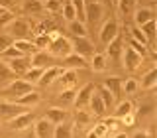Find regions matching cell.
Instances as JSON below:
<instances>
[{
	"mask_svg": "<svg viewBox=\"0 0 157 138\" xmlns=\"http://www.w3.org/2000/svg\"><path fill=\"white\" fill-rule=\"evenodd\" d=\"M51 36H53V38H51V43H49L47 51L51 53L53 57H63V59H65L67 55H71V53H73L71 39L59 36V34H51Z\"/></svg>",
	"mask_w": 157,
	"mask_h": 138,
	"instance_id": "1",
	"label": "cell"
},
{
	"mask_svg": "<svg viewBox=\"0 0 157 138\" xmlns=\"http://www.w3.org/2000/svg\"><path fill=\"white\" fill-rule=\"evenodd\" d=\"M6 28H8V36H12L16 39H32L29 38V32H32L33 24L26 18H14V22Z\"/></svg>",
	"mask_w": 157,
	"mask_h": 138,
	"instance_id": "2",
	"label": "cell"
},
{
	"mask_svg": "<svg viewBox=\"0 0 157 138\" xmlns=\"http://www.w3.org/2000/svg\"><path fill=\"white\" fill-rule=\"evenodd\" d=\"M32 91H36V89H33V83H28L26 79H16V81H12L10 85H6L4 95L18 99V97L26 95V93H32Z\"/></svg>",
	"mask_w": 157,
	"mask_h": 138,
	"instance_id": "3",
	"label": "cell"
},
{
	"mask_svg": "<svg viewBox=\"0 0 157 138\" xmlns=\"http://www.w3.org/2000/svg\"><path fill=\"white\" fill-rule=\"evenodd\" d=\"M102 16H104V6L100 2H88L85 6V22L88 26H98L100 24Z\"/></svg>",
	"mask_w": 157,
	"mask_h": 138,
	"instance_id": "4",
	"label": "cell"
},
{
	"mask_svg": "<svg viewBox=\"0 0 157 138\" xmlns=\"http://www.w3.org/2000/svg\"><path fill=\"white\" fill-rule=\"evenodd\" d=\"M118 32H120V24H118V20H114V18L106 20V22L102 24L100 32H98L100 43H104V46H108V43H110L112 39H114V38L118 36Z\"/></svg>",
	"mask_w": 157,
	"mask_h": 138,
	"instance_id": "5",
	"label": "cell"
},
{
	"mask_svg": "<svg viewBox=\"0 0 157 138\" xmlns=\"http://www.w3.org/2000/svg\"><path fill=\"white\" fill-rule=\"evenodd\" d=\"M6 65L10 67L12 75H26L28 69H32V57L24 55V57H14V59H6Z\"/></svg>",
	"mask_w": 157,
	"mask_h": 138,
	"instance_id": "6",
	"label": "cell"
},
{
	"mask_svg": "<svg viewBox=\"0 0 157 138\" xmlns=\"http://www.w3.org/2000/svg\"><path fill=\"white\" fill-rule=\"evenodd\" d=\"M71 46H73V53H78V55H82L85 59L92 57V55L96 53L94 46H92V43L88 42L86 38H75V36H73V39H71Z\"/></svg>",
	"mask_w": 157,
	"mask_h": 138,
	"instance_id": "7",
	"label": "cell"
},
{
	"mask_svg": "<svg viewBox=\"0 0 157 138\" xmlns=\"http://www.w3.org/2000/svg\"><path fill=\"white\" fill-rule=\"evenodd\" d=\"M10 122V128H14V130H26V128H29L32 124H36V115L33 112H22V115H18L16 118H12Z\"/></svg>",
	"mask_w": 157,
	"mask_h": 138,
	"instance_id": "8",
	"label": "cell"
},
{
	"mask_svg": "<svg viewBox=\"0 0 157 138\" xmlns=\"http://www.w3.org/2000/svg\"><path fill=\"white\" fill-rule=\"evenodd\" d=\"M55 65V57L47 51V49H37L36 53L32 55V67H53Z\"/></svg>",
	"mask_w": 157,
	"mask_h": 138,
	"instance_id": "9",
	"label": "cell"
},
{
	"mask_svg": "<svg viewBox=\"0 0 157 138\" xmlns=\"http://www.w3.org/2000/svg\"><path fill=\"white\" fill-rule=\"evenodd\" d=\"M122 61H124V67L128 71H136L137 67L141 65V61H144V57L137 55L132 47H126L124 51H122Z\"/></svg>",
	"mask_w": 157,
	"mask_h": 138,
	"instance_id": "10",
	"label": "cell"
},
{
	"mask_svg": "<svg viewBox=\"0 0 157 138\" xmlns=\"http://www.w3.org/2000/svg\"><path fill=\"white\" fill-rule=\"evenodd\" d=\"M26 111L28 108L18 105V103H0V116L6 118V120H12V118H16L18 115H22Z\"/></svg>",
	"mask_w": 157,
	"mask_h": 138,
	"instance_id": "11",
	"label": "cell"
},
{
	"mask_svg": "<svg viewBox=\"0 0 157 138\" xmlns=\"http://www.w3.org/2000/svg\"><path fill=\"white\" fill-rule=\"evenodd\" d=\"M92 95H94V83H86V85L75 95V103H73V105H75L77 108H85Z\"/></svg>",
	"mask_w": 157,
	"mask_h": 138,
	"instance_id": "12",
	"label": "cell"
},
{
	"mask_svg": "<svg viewBox=\"0 0 157 138\" xmlns=\"http://www.w3.org/2000/svg\"><path fill=\"white\" fill-rule=\"evenodd\" d=\"M122 51H124V42H122L120 36H116V38L106 46V55H104V57H106V59H114V61H118V59L122 57Z\"/></svg>",
	"mask_w": 157,
	"mask_h": 138,
	"instance_id": "13",
	"label": "cell"
},
{
	"mask_svg": "<svg viewBox=\"0 0 157 138\" xmlns=\"http://www.w3.org/2000/svg\"><path fill=\"white\" fill-rule=\"evenodd\" d=\"M63 73V69L59 67V65H53V67H47L45 71H43V75L39 77V81H37V85L39 87H47V85H53V83L57 81V77Z\"/></svg>",
	"mask_w": 157,
	"mask_h": 138,
	"instance_id": "14",
	"label": "cell"
},
{
	"mask_svg": "<svg viewBox=\"0 0 157 138\" xmlns=\"http://www.w3.org/2000/svg\"><path fill=\"white\" fill-rule=\"evenodd\" d=\"M67 116H69V112L61 107H51V108H47V112H45V120H49L51 124L67 122Z\"/></svg>",
	"mask_w": 157,
	"mask_h": 138,
	"instance_id": "15",
	"label": "cell"
},
{
	"mask_svg": "<svg viewBox=\"0 0 157 138\" xmlns=\"http://www.w3.org/2000/svg\"><path fill=\"white\" fill-rule=\"evenodd\" d=\"M149 20H155V14H153V10H151V8H140V10H136V12H134V22H136L137 28L144 26V24H147Z\"/></svg>",
	"mask_w": 157,
	"mask_h": 138,
	"instance_id": "16",
	"label": "cell"
},
{
	"mask_svg": "<svg viewBox=\"0 0 157 138\" xmlns=\"http://www.w3.org/2000/svg\"><path fill=\"white\" fill-rule=\"evenodd\" d=\"M57 81H59V85H61L63 89H73V85L77 83V73H75V69H67V71H63L61 75L57 77Z\"/></svg>",
	"mask_w": 157,
	"mask_h": 138,
	"instance_id": "17",
	"label": "cell"
},
{
	"mask_svg": "<svg viewBox=\"0 0 157 138\" xmlns=\"http://www.w3.org/2000/svg\"><path fill=\"white\" fill-rule=\"evenodd\" d=\"M65 65H67L69 69H77V67L86 69V67H88V61H86L82 55H78V53H71V55L65 57Z\"/></svg>",
	"mask_w": 157,
	"mask_h": 138,
	"instance_id": "18",
	"label": "cell"
},
{
	"mask_svg": "<svg viewBox=\"0 0 157 138\" xmlns=\"http://www.w3.org/2000/svg\"><path fill=\"white\" fill-rule=\"evenodd\" d=\"M41 101V97H39V93L37 91H32V93H26V95H22V97H18L16 99V103L18 105H22V107H32V105H37V103Z\"/></svg>",
	"mask_w": 157,
	"mask_h": 138,
	"instance_id": "19",
	"label": "cell"
},
{
	"mask_svg": "<svg viewBox=\"0 0 157 138\" xmlns=\"http://www.w3.org/2000/svg\"><path fill=\"white\" fill-rule=\"evenodd\" d=\"M36 132H33V134H36V138H49V134H51V122L49 120H45V118H43V120H36Z\"/></svg>",
	"mask_w": 157,
	"mask_h": 138,
	"instance_id": "20",
	"label": "cell"
},
{
	"mask_svg": "<svg viewBox=\"0 0 157 138\" xmlns=\"http://www.w3.org/2000/svg\"><path fill=\"white\" fill-rule=\"evenodd\" d=\"M102 85H104V89H108L114 97H118L120 91H122V79L120 77H106Z\"/></svg>",
	"mask_w": 157,
	"mask_h": 138,
	"instance_id": "21",
	"label": "cell"
},
{
	"mask_svg": "<svg viewBox=\"0 0 157 138\" xmlns=\"http://www.w3.org/2000/svg\"><path fill=\"white\" fill-rule=\"evenodd\" d=\"M134 112V103L132 101H122L118 107H114V118H124L126 115H132Z\"/></svg>",
	"mask_w": 157,
	"mask_h": 138,
	"instance_id": "22",
	"label": "cell"
},
{
	"mask_svg": "<svg viewBox=\"0 0 157 138\" xmlns=\"http://www.w3.org/2000/svg\"><path fill=\"white\" fill-rule=\"evenodd\" d=\"M98 97L102 99V103H104V107H106V111H112V108L116 107V97L112 95L108 89H104V87H100L98 89V93H96Z\"/></svg>",
	"mask_w": 157,
	"mask_h": 138,
	"instance_id": "23",
	"label": "cell"
},
{
	"mask_svg": "<svg viewBox=\"0 0 157 138\" xmlns=\"http://www.w3.org/2000/svg\"><path fill=\"white\" fill-rule=\"evenodd\" d=\"M69 32H71L75 38H86V34H88L85 22H81V20H73V22H69Z\"/></svg>",
	"mask_w": 157,
	"mask_h": 138,
	"instance_id": "24",
	"label": "cell"
},
{
	"mask_svg": "<svg viewBox=\"0 0 157 138\" xmlns=\"http://www.w3.org/2000/svg\"><path fill=\"white\" fill-rule=\"evenodd\" d=\"M43 10V4L39 0H24L22 2V12L24 14H39Z\"/></svg>",
	"mask_w": 157,
	"mask_h": 138,
	"instance_id": "25",
	"label": "cell"
},
{
	"mask_svg": "<svg viewBox=\"0 0 157 138\" xmlns=\"http://www.w3.org/2000/svg\"><path fill=\"white\" fill-rule=\"evenodd\" d=\"M53 138H73V126H71V124H67V122L55 124V130H53Z\"/></svg>",
	"mask_w": 157,
	"mask_h": 138,
	"instance_id": "26",
	"label": "cell"
},
{
	"mask_svg": "<svg viewBox=\"0 0 157 138\" xmlns=\"http://www.w3.org/2000/svg\"><path fill=\"white\" fill-rule=\"evenodd\" d=\"M155 83H157V69H149V71L145 73L144 77H141V89H153L155 87Z\"/></svg>",
	"mask_w": 157,
	"mask_h": 138,
	"instance_id": "27",
	"label": "cell"
},
{
	"mask_svg": "<svg viewBox=\"0 0 157 138\" xmlns=\"http://www.w3.org/2000/svg\"><path fill=\"white\" fill-rule=\"evenodd\" d=\"M88 105H90V111L94 112V115H98V116H102V115L106 112V107H104V103H102V99L98 97L96 93H94V95L90 97V101H88Z\"/></svg>",
	"mask_w": 157,
	"mask_h": 138,
	"instance_id": "28",
	"label": "cell"
},
{
	"mask_svg": "<svg viewBox=\"0 0 157 138\" xmlns=\"http://www.w3.org/2000/svg\"><path fill=\"white\" fill-rule=\"evenodd\" d=\"M14 46H16L20 51L26 55V53H36L37 51V47H36V43L32 42V39H16L14 42Z\"/></svg>",
	"mask_w": 157,
	"mask_h": 138,
	"instance_id": "29",
	"label": "cell"
},
{
	"mask_svg": "<svg viewBox=\"0 0 157 138\" xmlns=\"http://www.w3.org/2000/svg\"><path fill=\"white\" fill-rule=\"evenodd\" d=\"M155 20H149L147 24H144V26H140V30H141V34L145 36V39H147V46H149L151 42H153V38H155Z\"/></svg>",
	"mask_w": 157,
	"mask_h": 138,
	"instance_id": "30",
	"label": "cell"
},
{
	"mask_svg": "<svg viewBox=\"0 0 157 138\" xmlns=\"http://www.w3.org/2000/svg\"><path fill=\"white\" fill-rule=\"evenodd\" d=\"M75 95H77L75 87H73V89H63V91L57 95V103H61V105H69V103H75Z\"/></svg>",
	"mask_w": 157,
	"mask_h": 138,
	"instance_id": "31",
	"label": "cell"
},
{
	"mask_svg": "<svg viewBox=\"0 0 157 138\" xmlns=\"http://www.w3.org/2000/svg\"><path fill=\"white\" fill-rule=\"evenodd\" d=\"M43 71H45L43 67H32V69H28V73L24 75V79H26L28 83H37L39 77L43 75Z\"/></svg>",
	"mask_w": 157,
	"mask_h": 138,
	"instance_id": "32",
	"label": "cell"
},
{
	"mask_svg": "<svg viewBox=\"0 0 157 138\" xmlns=\"http://www.w3.org/2000/svg\"><path fill=\"white\" fill-rule=\"evenodd\" d=\"M51 34H37L36 39H33V43H36V47L37 49H47L49 47V43H51Z\"/></svg>",
	"mask_w": 157,
	"mask_h": 138,
	"instance_id": "33",
	"label": "cell"
},
{
	"mask_svg": "<svg viewBox=\"0 0 157 138\" xmlns=\"http://www.w3.org/2000/svg\"><path fill=\"white\" fill-rule=\"evenodd\" d=\"M104 65H106V57L102 55V53H94V55H92V63H90V67L94 69L96 73H100V71H104Z\"/></svg>",
	"mask_w": 157,
	"mask_h": 138,
	"instance_id": "34",
	"label": "cell"
},
{
	"mask_svg": "<svg viewBox=\"0 0 157 138\" xmlns=\"http://www.w3.org/2000/svg\"><path fill=\"white\" fill-rule=\"evenodd\" d=\"M128 47H132V49H134V51L137 53V55H141V57H144L145 53H149V51H147V46H145V43L136 42L134 38H130V39H128Z\"/></svg>",
	"mask_w": 157,
	"mask_h": 138,
	"instance_id": "35",
	"label": "cell"
},
{
	"mask_svg": "<svg viewBox=\"0 0 157 138\" xmlns=\"http://www.w3.org/2000/svg\"><path fill=\"white\" fill-rule=\"evenodd\" d=\"M63 18H65L67 22H73V20H77V10H75V6H73L69 0L63 4Z\"/></svg>",
	"mask_w": 157,
	"mask_h": 138,
	"instance_id": "36",
	"label": "cell"
},
{
	"mask_svg": "<svg viewBox=\"0 0 157 138\" xmlns=\"http://www.w3.org/2000/svg\"><path fill=\"white\" fill-rule=\"evenodd\" d=\"M136 2H137V0H118L116 6H118V10H120L122 14H130L132 10H134Z\"/></svg>",
	"mask_w": 157,
	"mask_h": 138,
	"instance_id": "37",
	"label": "cell"
},
{
	"mask_svg": "<svg viewBox=\"0 0 157 138\" xmlns=\"http://www.w3.org/2000/svg\"><path fill=\"white\" fill-rule=\"evenodd\" d=\"M69 2L75 6L77 10V20H81V22H85V6H86V2L85 0H69Z\"/></svg>",
	"mask_w": 157,
	"mask_h": 138,
	"instance_id": "38",
	"label": "cell"
},
{
	"mask_svg": "<svg viewBox=\"0 0 157 138\" xmlns=\"http://www.w3.org/2000/svg\"><path fill=\"white\" fill-rule=\"evenodd\" d=\"M122 89H124L128 95H132V93H136L140 89V83L136 79H126V81H122Z\"/></svg>",
	"mask_w": 157,
	"mask_h": 138,
	"instance_id": "39",
	"label": "cell"
},
{
	"mask_svg": "<svg viewBox=\"0 0 157 138\" xmlns=\"http://www.w3.org/2000/svg\"><path fill=\"white\" fill-rule=\"evenodd\" d=\"M10 46H14V38L8 36V34H0V55H2Z\"/></svg>",
	"mask_w": 157,
	"mask_h": 138,
	"instance_id": "40",
	"label": "cell"
},
{
	"mask_svg": "<svg viewBox=\"0 0 157 138\" xmlns=\"http://www.w3.org/2000/svg\"><path fill=\"white\" fill-rule=\"evenodd\" d=\"M14 18H16V14L12 12V10H6V12L0 16V28H6V26H10V24L14 22Z\"/></svg>",
	"mask_w": 157,
	"mask_h": 138,
	"instance_id": "41",
	"label": "cell"
},
{
	"mask_svg": "<svg viewBox=\"0 0 157 138\" xmlns=\"http://www.w3.org/2000/svg\"><path fill=\"white\" fill-rule=\"evenodd\" d=\"M75 122H77V124H88V122H90V115H88V112H85L82 108H77Z\"/></svg>",
	"mask_w": 157,
	"mask_h": 138,
	"instance_id": "42",
	"label": "cell"
},
{
	"mask_svg": "<svg viewBox=\"0 0 157 138\" xmlns=\"http://www.w3.org/2000/svg\"><path fill=\"white\" fill-rule=\"evenodd\" d=\"M2 57H6V59H14V57H24V53L20 51V49L16 46H10L6 51L2 53Z\"/></svg>",
	"mask_w": 157,
	"mask_h": 138,
	"instance_id": "43",
	"label": "cell"
},
{
	"mask_svg": "<svg viewBox=\"0 0 157 138\" xmlns=\"http://www.w3.org/2000/svg\"><path fill=\"white\" fill-rule=\"evenodd\" d=\"M92 130H94V134H96L98 138H106V136H108V126L104 124V122H98V124H94V128H92Z\"/></svg>",
	"mask_w": 157,
	"mask_h": 138,
	"instance_id": "44",
	"label": "cell"
},
{
	"mask_svg": "<svg viewBox=\"0 0 157 138\" xmlns=\"http://www.w3.org/2000/svg\"><path fill=\"white\" fill-rule=\"evenodd\" d=\"M132 38H134L136 42H140V43H145V46H147V39H145V36L141 34V30L137 28V26H134V28H132Z\"/></svg>",
	"mask_w": 157,
	"mask_h": 138,
	"instance_id": "45",
	"label": "cell"
},
{
	"mask_svg": "<svg viewBox=\"0 0 157 138\" xmlns=\"http://www.w3.org/2000/svg\"><path fill=\"white\" fill-rule=\"evenodd\" d=\"M59 6H61V0H45V6L43 8H47L49 12H57Z\"/></svg>",
	"mask_w": 157,
	"mask_h": 138,
	"instance_id": "46",
	"label": "cell"
},
{
	"mask_svg": "<svg viewBox=\"0 0 157 138\" xmlns=\"http://www.w3.org/2000/svg\"><path fill=\"white\" fill-rule=\"evenodd\" d=\"M151 111H153L151 105H144V107H140V111H137V116H145V115H149Z\"/></svg>",
	"mask_w": 157,
	"mask_h": 138,
	"instance_id": "47",
	"label": "cell"
},
{
	"mask_svg": "<svg viewBox=\"0 0 157 138\" xmlns=\"http://www.w3.org/2000/svg\"><path fill=\"white\" fill-rule=\"evenodd\" d=\"M120 120L124 122L126 126H132V124H134V122H136V116H134V115H126L124 118H120Z\"/></svg>",
	"mask_w": 157,
	"mask_h": 138,
	"instance_id": "48",
	"label": "cell"
},
{
	"mask_svg": "<svg viewBox=\"0 0 157 138\" xmlns=\"http://www.w3.org/2000/svg\"><path fill=\"white\" fill-rule=\"evenodd\" d=\"M16 4V0H0V6L4 10H12V6Z\"/></svg>",
	"mask_w": 157,
	"mask_h": 138,
	"instance_id": "49",
	"label": "cell"
},
{
	"mask_svg": "<svg viewBox=\"0 0 157 138\" xmlns=\"http://www.w3.org/2000/svg\"><path fill=\"white\" fill-rule=\"evenodd\" d=\"M132 138H151V134H149V130H137V132H134Z\"/></svg>",
	"mask_w": 157,
	"mask_h": 138,
	"instance_id": "50",
	"label": "cell"
},
{
	"mask_svg": "<svg viewBox=\"0 0 157 138\" xmlns=\"http://www.w3.org/2000/svg\"><path fill=\"white\" fill-rule=\"evenodd\" d=\"M100 4H104V6H112V0H100Z\"/></svg>",
	"mask_w": 157,
	"mask_h": 138,
	"instance_id": "51",
	"label": "cell"
},
{
	"mask_svg": "<svg viewBox=\"0 0 157 138\" xmlns=\"http://www.w3.org/2000/svg\"><path fill=\"white\" fill-rule=\"evenodd\" d=\"M86 138H98V136L94 134V130H90V132H88V134H86Z\"/></svg>",
	"mask_w": 157,
	"mask_h": 138,
	"instance_id": "52",
	"label": "cell"
},
{
	"mask_svg": "<svg viewBox=\"0 0 157 138\" xmlns=\"http://www.w3.org/2000/svg\"><path fill=\"white\" fill-rule=\"evenodd\" d=\"M116 138H128V136H126V132H120V134H116Z\"/></svg>",
	"mask_w": 157,
	"mask_h": 138,
	"instance_id": "53",
	"label": "cell"
},
{
	"mask_svg": "<svg viewBox=\"0 0 157 138\" xmlns=\"http://www.w3.org/2000/svg\"><path fill=\"white\" fill-rule=\"evenodd\" d=\"M4 12H6V10H4L2 6H0V16H2V14H4Z\"/></svg>",
	"mask_w": 157,
	"mask_h": 138,
	"instance_id": "54",
	"label": "cell"
},
{
	"mask_svg": "<svg viewBox=\"0 0 157 138\" xmlns=\"http://www.w3.org/2000/svg\"><path fill=\"white\" fill-rule=\"evenodd\" d=\"M24 138H36V134H33V136H24Z\"/></svg>",
	"mask_w": 157,
	"mask_h": 138,
	"instance_id": "55",
	"label": "cell"
},
{
	"mask_svg": "<svg viewBox=\"0 0 157 138\" xmlns=\"http://www.w3.org/2000/svg\"><path fill=\"white\" fill-rule=\"evenodd\" d=\"M116 2H118V0H112V6H114V4H116Z\"/></svg>",
	"mask_w": 157,
	"mask_h": 138,
	"instance_id": "56",
	"label": "cell"
},
{
	"mask_svg": "<svg viewBox=\"0 0 157 138\" xmlns=\"http://www.w3.org/2000/svg\"><path fill=\"white\" fill-rule=\"evenodd\" d=\"M106 138H112V136H106Z\"/></svg>",
	"mask_w": 157,
	"mask_h": 138,
	"instance_id": "57",
	"label": "cell"
}]
</instances>
